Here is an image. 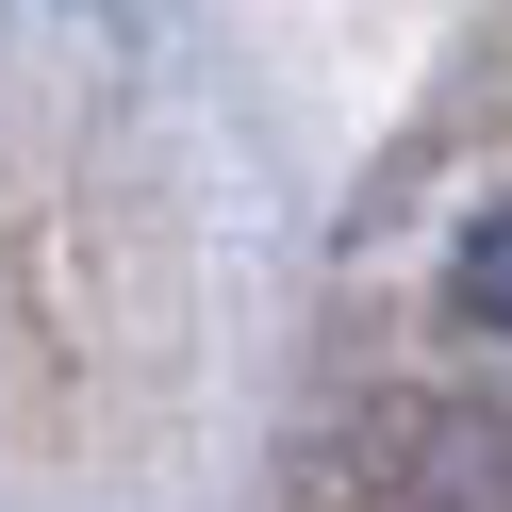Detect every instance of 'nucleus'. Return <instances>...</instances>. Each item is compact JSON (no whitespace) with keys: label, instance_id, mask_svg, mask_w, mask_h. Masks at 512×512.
<instances>
[{"label":"nucleus","instance_id":"f257e3e1","mask_svg":"<svg viewBox=\"0 0 512 512\" xmlns=\"http://www.w3.org/2000/svg\"><path fill=\"white\" fill-rule=\"evenodd\" d=\"M364 512H512V397H430V413H397Z\"/></svg>","mask_w":512,"mask_h":512},{"label":"nucleus","instance_id":"f03ea898","mask_svg":"<svg viewBox=\"0 0 512 512\" xmlns=\"http://www.w3.org/2000/svg\"><path fill=\"white\" fill-rule=\"evenodd\" d=\"M446 298H463V331H512V199L463 232V265H446Z\"/></svg>","mask_w":512,"mask_h":512}]
</instances>
